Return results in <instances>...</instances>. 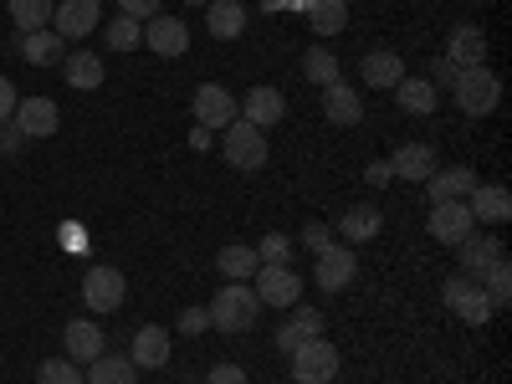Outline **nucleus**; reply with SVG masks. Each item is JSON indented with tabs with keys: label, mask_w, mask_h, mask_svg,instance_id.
Here are the masks:
<instances>
[{
	"label": "nucleus",
	"mask_w": 512,
	"mask_h": 384,
	"mask_svg": "<svg viewBox=\"0 0 512 384\" xmlns=\"http://www.w3.org/2000/svg\"><path fill=\"white\" fill-rule=\"evenodd\" d=\"M441 297H446V308H451L461 323H472V328H482V323L497 313V308L487 303L482 282H477V277H466V272H461V277H451V282L441 287Z\"/></svg>",
	"instance_id": "obj_5"
},
{
	"label": "nucleus",
	"mask_w": 512,
	"mask_h": 384,
	"mask_svg": "<svg viewBox=\"0 0 512 384\" xmlns=\"http://www.w3.org/2000/svg\"><path fill=\"white\" fill-rule=\"evenodd\" d=\"M216 267H221V277H231V282H246V277H256V251L251 246H221V256H216Z\"/></svg>",
	"instance_id": "obj_33"
},
{
	"label": "nucleus",
	"mask_w": 512,
	"mask_h": 384,
	"mask_svg": "<svg viewBox=\"0 0 512 384\" xmlns=\"http://www.w3.org/2000/svg\"><path fill=\"white\" fill-rule=\"evenodd\" d=\"M482 180H477V169H466V164H451V169H431V180H425V195L436 200H466Z\"/></svg>",
	"instance_id": "obj_16"
},
{
	"label": "nucleus",
	"mask_w": 512,
	"mask_h": 384,
	"mask_svg": "<svg viewBox=\"0 0 512 384\" xmlns=\"http://www.w3.org/2000/svg\"><path fill=\"white\" fill-rule=\"evenodd\" d=\"M303 77L313 82V88H328V82H338V57H333L328 47H313V52L303 57Z\"/></svg>",
	"instance_id": "obj_36"
},
{
	"label": "nucleus",
	"mask_w": 512,
	"mask_h": 384,
	"mask_svg": "<svg viewBox=\"0 0 512 384\" xmlns=\"http://www.w3.org/2000/svg\"><path fill=\"white\" fill-rule=\"evenodd\" d=\"M446 62H451V67H482V62H487V36H482V26H472V21L451 26V36H446Z\"/></svg>",
	"instance_id": "obj_14"
},
{
	"label": "nucleus",
	"mask_w": 512,
	"mask_h": 384,
	"mask_svg": "<svg viewBox=\"0 0 512 384\" xmlns=\"http://www.w3.org/2000/svg\"><path fill=\"white\" fill-rule=\"evenodd\" d=\"M205 328H210V313H205V308H185V313H180V333L200 338Z\"/></svg>",
	"instance_id": "obj_42"
},
{
	"label": "nucleus",
	"mask_w": 512,
	"mask_h": 384,
	"mask_svg": "<svg viewBox=\"0 0 512 384\" xmlns=\"http://www.w3.org/2000/svg\"><path fill=\"white\" fill-rule=\"evenodd\" d=\"M185 6H210V0H185Z\"/></svg>",
	"instance_id": "obj_49"
},
{
	"label": "nucleus",
	"mask_w": 512,
	"mask_h": 384,
	"mask_svg": "<svg viewBox=\"0 0 512 384\" xmlns=\"http://www.w3.org/2000/svg\"><path fill=\"white\" fill-rule=\"evenodd\" d=\"M379 231H384L379 205H349L344 216H338V231L333 236H344V241H374Z\"/></svg>",
	"instance_id": "obj_27"
},
{
	"label": "nucleus",
	"mask_w": 512,
	"mask_h": 384,
	"mask_svg": "<svg viewBox=\"0 0 512 384\" xmlns=\"http://www.w3.org/2000/svg\"><path fill=\"white\" fill-rule=\"evenodd\" d=\"M456 256H461V272L466 277H482L497 256H507V251H502V236H466V241H456Z\"/></svg>",
	"instance_id": "obj_21"
},
{
	"label": "nucleus",
	"mask_w": 512,
	"mask_h": 384,
	"mask_svg": "<svg viewBox=\"0 0 512 384\" xmlns=\"http://www.w3.org/2000/svg\"><path fill=\"white\" fill-rule=\"evenodd\" d=\"M205 313H210V328H221V333H251L262 303H256V292L246 282H226L216 297H210Z\"/></svg>",
	"instance_id": "obj_1"
},
{
	"label": "nucleus",
	"mask_w": 512,
	"mask_h": 384,
	"mask_svg": "<svg viewBox=\"0 0 512 384\" xmlns=\"http://www.w3.org/2000/svg\"><path fill=\"white\" fill-rule=\"evenodd\" d=\"M62 241L67 246H82V226H62Z\"/></svg>",
	"instance_id": "obj_48"
},
{
	"label": "nucleus",
	"mask_w": 512,
	"mask_h": 384,
	"mask_svg": "<svg viewBox=\"0 0 512 384\" xmlns=\"http://www.w3.org/2000/svg\"><path fill=\"white\" fill-rule=\"evenodd\" d=\"M82 384H139V364L128 359V354H113V359H108V349H103V354L88 364Z\"/></svg>",
	"instance_id": "obj_26"
},
{
	"label": "nucleus",
	"mask_w": 512,
	"mask_h": 384,
	"mask_svg": "<svg viewBox=\"0 0 512 384\" xmlns=\"http://www.w3.org/2000/svg\"><path fill=\"white\" fill-rule=\"evenodd\" d=\"M466 210H472V221H482V226H502L512 216V195H507V185H477L466 195Z\"/></svg>",
	"instance_id": "obj_18"
},
{
	"label": "nucleus",
	"mask_w": 512,
	"mask_h": 384,
	"mask_svg": "<svg viewBox=\"0 0 512 384\" xmlns=\"http://www.w3.org/2000/svg\"><path fill=\"white\" fill-rule=\"evenodd\" d=\"M323 118L338 123V128H354L364 118V103H359V93L349 88V82H328L323 88Z\"/></svg>",
	"instance_id": "obj_20"
},
{
	"label": "nucleus",
	"mask_w": 512,
	"mask_h": 384,
	"mask_svg": "<svg viewBox=\"0 0 512 384\" xmlns=\"http://www.w3.org/2000/svg\"><path fill=\"white\" fill-rule=\"evenodd\" d=\"M221 154L231 169H262L267 164V134L262 128H251L246 118H231L221 128Z\"/></svg>",
	"instance_id": "obj_3"
},
{
	"label": "nucleus",
	"mask_w": 512,
	"mask_h": 384,
	"mask_svg": "<svg viewBox=\"0 0 512 384\" xmlns=\"http://www.w3.org/2000/svg\"><path fill=\"white\" fill-rule=\"evenodd\" d=\"M303 246L318 256L323 246H333V226H323V221H313V226H303Z\"/></svg>",
	"instance_id": "obj_39"
},
{
	"label": "nucleus",
	"mask_w": 512,
	"mask_h": 384,
	"mask_svg": "<svg viewBox=\"0 0 512 384\" xmlns=\"http://www.w3.org/2000/svg\"><path fill=\"white\" fill-rule=\"evenodd\" d=\"M26 139H21V128L16 123H0V154H16Z\"/></svg>",
	"instance_id": "obj_44"
},
{
	"label": "nucleus",
	"mask_w": 512,
	"mask_h": 384,
	"mask_svg": "<svg viewBox=\"0 0 512 384\" xmlns=\"http://www.w3.org/2000/svg\"><path fill=\"white\" fill-rule=\"evenodd\" d=\"M62 52H67V41L57 31H21V57L31 67H57Z\"/></svg>",
	"instance_id": "obj_30"
},
{
	"label": "nucleus",
	"mask_w": 512,
	"mask_h": 384,
	"mask_svg": "<svg viewBox=\"0 0 512 384\" xmlns=\"http://www.w3.org/2000/svg\"><path fill=\"white\" fill-rule=\"evenodd\" d=\"M36 384H82V369L72 359H41L36 364Z\"/></svg>",
	"instance_id": "obj_38"
},
{
	"label": "nucleus",
	"mask_w": 512,
	"mask_h": 384,
	"mask_svg": "<svg viewBox=\"0 0 512 384\" xmlns=\"http://www.w3.org/2000/svg\"><path fill=\"white\" fill-rule=\"evenodd\" d=\"M205 384H251V379H246L241 364H216V369L205 374Z\"/></svg>",
	"instance_id": "obj_40"
},
{
	"label": "nucleus",
	"mask_w": 512,
	"mask_h": 384,
	"mask_svg": "<svg viewBox=\"0 0 512 384\" xmlns=\"http://www.w3.org/2000/svg\"><path fill=\"white\" fill-rule=\"evenodd\" d=\"M103 21V6L98 0H57V11H52V31L62 41H77V36H93Z\"/></svg>",
	"instance_id": "obj_10"
},
{
	"label": "nucleus",
	"mask_w": 512,
	"mask_h": 384,
	"mask_svg": "<svg viewBox=\"0 0 512 384\" xmlns=\"http://www.w3.org/2000/svg\"><path fill=\"white\" fill-rule=\"evenodd\" d=\"M256 251V262H262V267H292V241L287 236H262V246H251Z\"/></svg>",
	"instance_id": "obj_37"
},
{
	"label": "nucleus",
	"mask_w": 512,
	"mask_h": 384,
	"mask_svg": "<svg viewBox=\"0 0 512 384\" xmlns=\"http://www.w3.org/2000/svg\"><path fill=\"white\" fill-rule=\"evenodd\" d=\"M256 303L262 308H297V297H303V277H297L292 267H256Z\"/></svg>",
	"instance_id": "obj_6"
},
{
	"label": "nucleus",
	"mask_w": 512,
	"mask_h": 384,
	"mask_svg": "<svg viewBox=\"0 0 512 384\" xmlns=\"http://www.w3.org/2000/svg\"><path fill=\"white\" fill-rule=\"evenodd\" d=\"M128 359H134L139 369H164L169 364V333L154 328V323H144L134 333V344H128Z\"/></svg>",
	"instance_id": "obj_23"
},
{
	"label": "nucleus",
	"mask_w": 512,
	"mask_h": 384,
	"mask_svg": "<svg viewBox=\"0 0 512 384\" xmlns=\"http://www.w3.org/2000/svg\"><path fill=\"white\" fill-rule=\"evenodd\" d=\"M123 297H128V277L118 267H88V277H82V303L93 313H118Z\"/></svg>",
	"instance_id": "obj_7"
},
{
	"label": "nucleus",
	"mask_w": 512,
	"mask_h": 384,
	"mask_svg": "<svg viewBox=\"0 0 512 384\" xmlns=\"http://www.w3.org/2000/svg\"><path fill=\"white\" fill-rule=\"evenodd\" d=\"M231 118H236V98L221 88V82H200L195 88V123L216 134V128H226Z\"/></svg>",
	"instance_id": "obj_12"
},
{
	"label": "nucleus",
	"mask_w": 512,
	"mask_h": 384,
	"mask_svg": "<svg viewBox=\"0 0 512 384\" xmlns=\"http://www.w3.org/2000/svg\"><path fill=\"white\" fill-rule=\"evenodd\" d=\"M103 41L113 52H134V47H144V21H134V16H113V26L103 31Z\"/></svg>",
	"instance_id": "obj_35"
},
{
	"label": "nucleus",
	"mask_w": 512,
	"mask_h": 384,
	"mask_svg": "<svg viewBox=\"0 0 512 384\" xmlns=\"http://www.w3.org/2000/svg\"><path fill=\"white\" fill-rule=\"evenodd\" d=\"M313 338H323V318H318L313 308H292V318L277 328V349H282V354H292V349L313 344Z\"/></svg>",
	"instance_id": "obj_22"
},
{
	"label": "nucleus",
	"mask_w": 512,
	"mask_h": 384,
	"mask_svg": "<svg viewBox=\"0 0 512 384\" xmlns=\"http://www.w3.org/2000/svg\"><path fill=\"white\" fill-rule=\"evenodd\" d=\"M144 47L154 57H185L190 52V26L180 16H149L144 21Z\"/></svg>",
	"instance_id": "obj_11"
},
{
	"label": "nucleus",
	"mask_w": 512,
	"mask_h": 384,
	"mask_svg": "<svg viewBox=\"0 0 512 384\" xmlns=\"http://www.w3.org/2000/svg\"><path fill=\"white\" fill-rule=\"evenodd\" d=\"M477 282H487L482 292H487L492 308H507V303H512V267H507V256H497V262H492Z\"/></svg>",
	"instance_id": "obj_34"
},
{
	"label": "nucleus",
	"mask_w": 512,
	"mask_h": 384,
	"mask_svg": "<svg viewBox=\"0 0 512 384\" xmlns=\"http://www.w3.org/2000/svg\"><path fill=\"white\" fill-rule=\"evenodd\" d=\"M62 344H67V359H72V364H93V359L108 349V338H103V328H98L93 318H72L67 333H62Z\"/></svg>",
	"instance_id": "obj_15"
},
{
	"label": "nucleus",
	"mask_w": 512,
	"mask_h": 384,
	"mask_svg": "<svg viewBox=\"0 0 512 384\" xmlns=\"http://www.w3.org/2000/svg\"><path fill=\"white\" fill-rule=\"evenodd\" d=\"M190 144H195V149H210V128L195 123V128H190Z\"/></svg>",
	"instance_id": "obj_47"
},
{
	"label": "nucleus",
	"mask_w": 512,
	"mask_h": 384,
	"mask_svg": "<svg viewBox=\"0 0 512 384\" xmlns=\"http://www.w3.org/2000/svg\"><path fill=\"white\" fill-rule=\"evenodd\" d=\"M282 113H287V98H282L277 88H251L246 103H241V118H246L251 128H262V134H267L272 123H282Z\"/></svg>",
	"instance_id": "obj_19"
},
{
	"label": "nucleus",
	"mask_w": 512,
	"mask_h": 384,
	"mask_svg": "<svg viewBox=\"0 0 512 384\" xmlns=\"http://www.w3.org/2000/svg\"><path fill=\"white\" fill-rule=\"evenodd\" d=\"M297 11L308 16V26L318 36H338L349 26V0H297Z\"/></svg>",
	"instance_id": "obj_24"
},
{
	"label": "nucleus",
	"mask_w": 512,
	"mask_h": 384,
	"mask_svg": "<svg viewBox=\"0 0 512 384\" xmlns=\"http://www.w3.org/2000/svg\"><path fill=\"white\" fill-rule=\"evenodd\" d=\"M359 77H364V88H384V93H390L395 82L405 77V62H400V52H369L359 62Z\"/></svg>",
	"instance_id": "obj_29"
},
{
	"label": "nucleus",
	"mask_w": 512,
	"mask_h": 384,
	"mask_svg": "<svg viewBox=\"0 0 512 384\" xmlns=\"http://www.w3.org/2000/svg\"><path fill=\"white\" fill-rule=\"evenodd\" d=\"M6 6H11V21H16L21 31H47L57 0H6Z\"/></svg>",
	"instance_id": "obj_32"
},
{
	"label": "nucleus",
	"mask_w": 512,
	"mask_h": 384,
	"mask_svg": "<svg viewBox=\"0 0 512 384\" xmlns=\"http://www.w3.org/2000/svg\"><path fill=\"white\" fill-rule=\"evenodd\" d=\"M364 180H369V185H390V180H395V175H390V159H384V164H369Z\"/></svg>",
	"instance_id": "obj_46"
},
{
	"label": "nucleus",
	"mask_w": 512,
	"mask_h": 384,
	"mask_svg": "<svg viewBox=\"0 0 512 384\" xmlns=\"http://www.w3.org/2000/svg\"><path fill=\"white\" fill-rule=\"evenodd\" d=\"M11 123L21 128V139H52L57 123H62V113H57L52 98H26V103H16V118H11Z\"/></svg>",
	"instance_id": "obj_13"
},
{
	"label": "nucleus",
	"mask_w": 512,
	"mask_h": 384,
	"mask_svg": "<svg viewBox=\"0 0 512 384\" xmlns=\"http://www.w3.org/2000/svg\"><path fill=\"white\" fill-rule=\"evenodd\" d=\"M390 93L400 98L405 113H420V118H425V113H436V103H441V93H436V82H431V77H400Z\"/></svg>",
	"instance_id": "obj_28"
},
{
	"label": "nucleus",
	"mask_w": 512,
	"mask_h": 384,
	"mask_svg": "<svg viewBox=\"0 0 512 384\" xmlns=\"http://www.w3.org/2000/svg\"><path fill=\"white\" fill-rule=\"evenodd\" d=\"M287 359H292V379L297 384H333L338 379V364H344V354H338L328 338H313V344L292 349Z\"/></svg>",
	"instance_id": "obj_4"
},
{
	"label": "nucleus",
	"mask_w": 512,
	"mask_h": 384,
	"mask_svg": "<svg viewBox=\"0 0 512 384\" xmlns=\"http://www.w3.org/2000/svg\"><path fill=\"white\" fill-rule=\"evenodd\" d=\"M425 231H431L436 241H446V246H456V241H466L477 231V221H472V210H466V200H436Z\"/></svg>",
	"instance_id": "obj_9"
},
{
	"label": "nucleus",
	"mask_w": 512,
	"mask_h": 384,
	"mask_svg": "<svg viewBox=\"0 0 512 384\" xmlns=\"http://www.w3.org/2000/svg\"><path fill=\"white\" fill-rule=\"evenodd\" d=\"M431 169H436V149H431V144H400V149L390 154V175H395V180L425 185V180H431Z\"/></svg>",
	"instance_id": "obj_17"
},
{
	"label": "nucleus",
	"mask_w": 512,
	"mask_h": 384,
	"mask_svg": "<svg viewBox=\"0 0 512 384\" xmlns=\"http://www.w3.org/2000/svg\"><path fill=\"white\" fill-rule=\"evenodd\" d=\"M16 103H21V98H16V88H11V77H0V123L16 118Z\"/></svg>",
	"instance_id": "obj_43"
},
{
	"label": "nucleus",
	"mask_w": 512,
	"mask_h": 384,
	"mask_svg": "<svg viewBox=\"0 0 512 384\" xmlns=\"http://www.w3.org/2000/svg\"><path fill=\"white\" fill-rule=\"evenodd\" d=\"M451 98H456V108L466 118H487L502 103V82H497V72H487V62L482 67H461L456 82H451Z\"/></svg>",
	"instance_id": "obj_2"
},
{
	"label": "nucleus",
	"mask_w": 512,
	"mask_h": 384,
	"mask_svg": "<svg viewBox=\"0 0 512 384\" xmlns=\"http://www.w3.org/2000/svg\"><path fill=\"white\" fill-rule=\"evenodd\" d=\"M354 272H359V256H354V246L344 241V246H323L318 256H313V277H318V287L323 292H344L349 282H354Z\"/></svg>",
	"instance_id": "obj_8"
},
{
	"label": "nucleus",
	"mask_w": 512,
	"mask_h": 384,
	"mask_svg": "<svg viewBox=\"0 0 512 384\" xmlns=\"http://www.w3.org/2000/svg\"><path fill=\"white\" fill-rule=\"evenodd\" d=\"M456 72H461V67H451L446 57H436V62H431V82H441V88H451V82H456Z\"/></svg>",
	"instance_id": "obj_45"
},
{
	"label": "nucleus",
	"mask_w": 512,
	"mask_h": 384,
	"mask_svg": "<svg viewBox=\"0 0 512 384\" xmlns=\"http://www.w3.org/2000/svg\"><path fill=\"white\" fill-rule=\"evenodd\" d=\"M118 16H134V21H149V16H159V0H118Z\"/></svg>",
	"instance_id": "obj_41"
},
{
	"label": "nucleus",
	"mask_w": 512,
	"mask_h": 384,
	"mask_svg": "<svg viewBox=\"0 0 512 384\" xmlns=\"http://www.w3.org/2000/svg\"><path fill=\"white\" fill-rule=\"evenodd\" d=\"M205 26H210L216 41H236L246 31V6H241V0H210V6H205Z\"/></svg>",
	"instance_id": "obj_25"
},
{
	"label": "nucleus",
	"mask_w": 512,
	"mask_h": 384,
	"mask_svg": "<svg viewBox=\"0 0 512 384\" xmlns=\"http://www.w3.org/2000/svg\"><path fill=\"white\" fill-rule=\"evenodd\" d=\"M62 77L72 88L93 93V88H103V57L98 52H72V57H62Z\"/></svg>",
	"instance_id": "obj_31"
}]
</instances>
